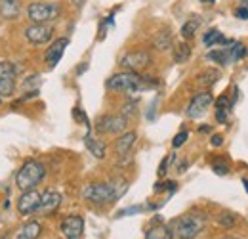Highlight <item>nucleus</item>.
I'll list each match as a JSON object with an SVG mask.
<instances>
[{"instance_id":"nucleus-1","label":"nucleus","mask_w":248,"mask_h":239,"mask_svg":"<svg viewBox=\"0 0 248 239\" xmlns=\"http://www.w3.org/2000/svg\"><path fill=\"white\" fill-rule=\"evenodd\" d=\"M128 189V182L126 180H115L111 184H103V182H95V184H88L82 191V197L93 203V205H107L113 203L117 199H121Z\"/></svg>"},{"instance_id":"nucleus-2","label":"nucleus","mask_w":248,"mask_h":239,"mask_svg":"<svg viewBox=\"0 0 248 239\" xmlns=\"http://www.w3.org/2000/svg\"><path fill=\"white\" fill-rule=\"evenodd\" d=\"M206 224V216L201 212H189L184 214L182 218H176L170 222V226L166 228L168 238H178V239H195Z\"/></svg>"},{"instance_id":"nucleus-3","label":"nucleus","mask_w":248,"mask_h":239,"mask_svg":"<svg viewBox=\"0 0 248 239\" xmlns=\"http://www.w3.org/2000/svg\"><path fill=\"white\" fill-rule=\"evenodd\" d=\"M151 86H156L155 79L141 77L136 71H123V73H117V75L107 79V88L113 90V92L134 94V92H141V90H147Z\"/></svg>"},{"instance_id":"nucleus-4","label":"nucleus","mask_w":248,"mask_h":239,"mask_svg":"<svg viewBox=\"0 0 248 239\" xmlns=\"http://www.w3.org/2000/svg\"><path fill=\"white\" fill-rule=\"evenodd\" d=\"M46 176V167L40 163V161H25L21 165V169L17 171L16 174V186L21 189V191H27V189H34L42 180Z\"/></svg>"},{"instance_id":"nucleus-5","label":"nucleus","mask_w":248,"mask_h":239,"mask_svg":"<svg viewBox=\"0 0 248 239\" xmlns=\"http://www.w3.org/2000/svg\"><path fill=\"white\" fill-rule=\"evenodd\" d=\"M62 14V6L56 2H32L27 8V17L32 23H48L58 19Z\"/></svg>"},{"instance_id":"nucleus-6","label":"nucleus","mask_w":248,"mask_h":239,"mask_svg":"<svg viewBox=\"0 0 248 239\" xmlns=\"http://www.w3.org/2000/svg\"><path fill=\"white\" fill-rule=\"evenodd\" d=\"M19 65L12 61H0V94L12 96L16 90V77L19 73Z\"/></svg>"},{"instance_id":"nucleus-7","label":"nucleus","mask_w":248,"mask_h":239,"mask_svg":"<svg viewBox=\"0 0 248 239\" xmlns=\"http://www.w3.org/2000/svg\"><path fill=\"white\" fill-rule=\"evenodd\" d=\"M212 102H214L212 92H199V94L193 96V100L189 102V105H187V109H186V115L189 119H199V117H202V115L208 111V107L212 105Z\"/></svg>"},{"instance_id":"nucleus-8","label":"nucleus","mask_w":248,"mask_h":239,"mask_svg":"<svg viewBox=\"0 0 248 239\" xmlns=\"http://www.w3.org/2000/svg\"><path fill=\"white\" fill-rule=\"evenodd\" d=\"M151 63V54L147 50H132L121 58V67L126 71H141Z\"/></svg>"},{"instance_id":"nucleus-9","label":"nucleus","mask_w":248,"mask_h":239,"mask_svg":"<svg viewBox=\"0 0 248 239\" xmlns=\"http://www.w3.org/2000/svg\"><path fill=\"white\" fill-rule=\"evenodd\" d=\"M128 124V119L124 115H105L97 120L95 130L99 134H121Z\"/></svg>"},{"instance_id":"nucleus-10","label":"nucleus","mask_w":248,"mask_h":239,"mask_svg":"<svg viewBox=\"0 0 248 239\" xmlns=\"http://www.w3.org/2000/svg\"><path fill=\"white\" fill-rule=\"evenodd\" d=\"M52 34H54V29L48 25V23H32L25 29V38L38 46V44H46L52 40Z\"/></svg>"},{"instance_id":"nucleus-11","label":"nucleus","mask_w":248,"mask_h":239,"mask_svg":"<svg viewBox=\"0 0 248 239\" xmlns=\"http://www.w3.org/2000/svg\"><path fill=\"white\" fill-rule=\"evenodd\" d=\"M60 232L65 239H80L82 238V232H84V220L82 216L78 214H73V216H67L60 224Z\"/></svg>"},{"instance_id":"nucleus-12","label":"nucleus","mask_w":248,"mask_h":239,"mask_svg":"<svg viewBox=\"0 0 248 239\" xmlns=\"http://www.w3.org/2000/svg\"><path fill=\"white\" fill-rule=\"evenodd\" d=\"M38 205H40V191H36V189L23 191L19 195V199H17V210H19L21 216H31V214H34L36 209H38Z\"/></svg>"},{"instance_id":"nucleus-13","label":"nucleus","mask_w":248,"mask_h":239,"mask_svg":"<svg viewBox=\"0 0 248 239\" xmlns=\"http://www.w3.org/2000/svg\"><path fill=\"white\" fill-rule=\"evenodd\" d=\"M60 205H62V195L54 189H46L40 193V205H38L36 212L42 216H50L52 212L60 209Z\"/></svg>"},{"instance_id":"nucleus-14","label":"nucleus","mask_w":248,"mask_h":239,"mask_svg":"<svg viewBox=\"0 0 248 239\" xmlns=\"http://www.w3.org/2000/svg\"><path fill=\"white\" fill-rule=\"evenodd\" d=\"M67 44H69V38H58V40H54L52 42V46L46 50V56H44V60L48 63V67H56L63 58V52H65V48H67Z\"/></svg>"},{"instance_id":"nucleus-15","label":"nucleus","mask_w":248,"mask_h":239,"mask_svg":"<svg viewBox=\"0 0 248 239\" xmlns=\"http://www.w3.org/2000/svg\"><path fill=\"white\" fill-rule=\"evenodd\" d=\"M21 14L19 0H0V17L2 19H17Z\"/></svg>"},{"instance_id":"nucleus-16","label":"nucleus","mask_w":248,"mask_h":239,"mask_svg":"<svg viewBox=\"0 0 248 239\" xmlns=\"http://www.w3.org/2000/svg\"><path fill=\"white\" fill-rule=\"evenodd\" d=\"M136 138H138V134L136 132H126L123 134L119 140H117V144H115V150H117V155H121V157H126L130 150L134 148V144H136Z\"/></svg>"},{"instance_id":"nucleus-17","label":"nucleus","mask_w":248,"mask_h":239,"mask_svg":"<svg viewBox=\"0 0 248 239\" xmlns=\"http://www.w3.org/2000/svg\"><path fill=\"white\" fill-rule=\"evenodd\" d=\"M40 234H42V224L36 222V220H32V222H27L25 226L19 228L16 239H38Z\"/></svg>"},{"instance_id":"nucleus-18","label":"nucleus","mask_w":248,"mask_h":239,"mask_svg":"<svg viewBox=\"0 0 248 239\" xmlns=\"http://www.w3.org/2000/svg\"><path fill=\"white\" fill-rule=\"evenodd\" d=\"M84 144H86V148L90 150L95 159H103L105 157V144L103 142H99V140H93L90 134H86V138H84Z\"/></svg>"},{"instance_id":"nucleus-19","label":"nucleus","mask_w":248,"mask_h":239,"mask_svg":"<svg viewBox=\"0 0 248 239\" xmlns=\"http://www.w3.org/2000/svg\"><path fill=\"white\" fill-rule=\"evenodd\" d=\"M202 42H204V46H217V44H225L227 40H225V36L219 33L217 29H210L206 31V34L202 36Z\"/></svg>"},{"instance_id":"nucleus-20","label":"nucleus","mask_w":248,"mask_h":239,"mask_svg":"<svg viewBox=\"0 0 248 239\" xmlns=\"http://www.w3.org/2000/svg\"><path fill=\"white\" fill-rule=\"evenodd\" d=\"M227 52H229L231 63H233V61H241L247 56V48H245V44H241V42H231V46H227Z\"/></svg>"},{"instance_id":"nucleus-21","label":"nucleus","mask_w":248,"mask_h":239,"mask_svg":"<svg viewBox=\"0 0 248 239\" xmlns=\"http://www.w3.org/2000/svg\"><path fill=\"white\" fill-rule=\"evenodd\" d=\"M189 58H191L189 44H186V42L176 44V48H174V60L178 61V63H186V61H189Z\"/></svg>"},{"instance_id":"nucleus-22","label":"nucleus","mask_w":248,"mask_h":239,"mask_svg":"<svg viewBox=\"0 0 248 239\" xmlns=\"http://www.w3.org/2000/svg\"><path fill=\"white\" fill-rule=\"evenodd\" d=\"M155 46L158 50H168L172 46V34L168 31H160L155 38Z\"/></svg>"},{"instance_id":"nucleus-23","label":"nucleus","mask_w":248,"mask_h":239,"mask_svg":"<svg viewBox=\"0 0 248 239\" xmlns=\"http://www.w3.org/2000/svg\"><path fill=\"white\" fill-rule=\"evenodd\" d=\"M199 25H201V21H199L197 17H191L189 21L184 23V27H182V36H184V38H193L197 29H199Z\"/></svg>"},{"instance_id":"nucleus-24","label":"nucleus","mask_w":248,"mask_h":239,"mask_svg":"<svg viewBox=\"0 0 248 239\" xmlns=\"http://www.w3.org/2000/svg\"><path fill=\"white\" fill-rule=\"evenodd\" d=\"M208 60L216 61V63H219V65H227V63H231V58H229L227 48H225V50H212V52H208Z\"/></svg>"},{"instance_id":"nucleus-25","label":"nucleus","mask_w":248,"mask_h":239,"mask_svg":"<svg viewBox=\"0 0 248 239\" xmlns=\"http://www.w3.org/2000/svg\"><path fill=\"white\" fill-rule=\"evenodd\" d=\"M217 224L221 226V228H233L235 224H237V218H235V214H231V212H221L219 216H217Z\"/></svg>"},{"instance_id":"nucleus-26","label":"nucleus","mask_w":248,"mask_h":239,"mask_svg":"<svg viewBox=\"0 0 248 239\" xmlns=\"http://www.w3.org/2000/svg\"><path fill=\"white\" fill-rule=\"evenodd\" d=\"M217 79H219V73H217V71H206V73H202V75L199 77V85H202V86H212Z\"/></svg>"},{"instance_id":"nucleus-27","label":"nucleus","mask_w":248,"mask_h":239,"mask_svg":"<svg viewBox=\"0 0 248 239\" xmlns=\"http://www.w3.org/2000/svg\"><path fill=\"white\" fill-rule=\"evenodd\" d=\"M145 239H170V238H168L166 228H164V226H158V228H151V230H147Z\"/></svg>"},{"instance_id":"nucleus-28","label":"nucleus","mask_w":248,"mask_h":239,"mask_svg":"<svg viewBox=\"0 0 248 239\" xmlns=\"http://www.w3.org/2000/svg\"><path fill=\"white\" fill-rule=\"evenodd\" d=\"M187 138H189V132H187V130H182V132H178V134L174 136V140H172V148H174V150L182 148V146H184V144L187 142Z\"/></svg>"},{"instance_id":"nucleus-29","label":"nucleus","mask_w":248,"mask_h":239,"mask_svg":"<svg viewBox=\"0 0 248 239\" xmlns=\"http://www.w3.org/2000/svg\"><path fill=\"white\" fill-rule=\"evenodd\" d=\"M233 107V103H231V100L223 94V96H219L216 102V109H231Z\"/></svg>"},{"instance_id":"nucleus-30","label":"nucleus","mask_w":248,"mask_h":239,"mask_svg":"<svg viewBox=\"0 0 248 239\" xmlns=\"http://www.w3.org/2000/svg\"><path fill=\"white\" fill-rule=\"evenodd\" d=\"M212 169H214V172L219 174V176H223V174H227V172H229V167H227L225 163H214V165H212Z\"/></svg>"},{"instance_id":"nucleus-31","label":"nucleus","mask_w":248,"mask_h":239,"mask_svg":"<svg viewBox=\"0 0 248 239\" xmlns=\"http://www.w3.org/2000/svg\"><path fill=\"white\" fill-rule=\"evenodd\" d=\"M162 189L176 191V182H162V184H156L155 186V191H162Z\"/></svg>"},{"instance_id":"nucleus-32","label":"nucleus","mask_w":248,"mask_h":239,"mask_svg":"<svg viewBox=\"0 0 248 239\" xmlns=\"http://www.w3.org/2000/svg\"><path fill=\"white\" fill-rule=\"evenodd\" d=\"M136 111H138L136 103H126V105H124V109H123V113H124V117H126V119H128L130 115H134Z\"/></svg>"},{"instance_id":"nucleus-33","label":"nucleus","mask_w":248,"mask_h":239,"mask_svg":"<svg viewBox=\"0 0 248 239\" xmlns=\"http://www.w3.org/2000/svg\"><path fill=\"white\" fill-rule=\"evenodd\" d=\"M141 210H145V207H130V209H124V210H121L117 216H128V214H134V212H141Z\"/></svg>"},{"instance_id":"nucleus-34","label":"nucleus","mask_w":248,"mask_h":239,"mask_svg":"<svg viewBox=\"0 0 248 239\" xmlns=\"http://www.w3.org/2000/svg\"><path fill=\"white\" fill-rule=\"evenodd\" d=\"M216 119H217V122L225 124V122H227V109H216Z\"/></svg>"},{"instance_id":"nucleus-35","label":"nucleus","mask_w":248,"mask_h":239,"mask_svg":"<svg viewBox=\"0 0 248 239\" xmlns=\"http://www.w3.org/2000/svg\"><path fill=\"white\" fill-rule=\"evenodd\" d=\"M235 16L239 17V19H248V8L247 6H241V8H237V12H235Z\"/></svg>"},{"instance_id":"nucleus-36","label":"nucleus","mask_w":248,"mask_h":239,"mask_svg":"<svg viewBox=\"0 0 248 239\" xmlns=\"http://www.w3.org/2000/svg\"><path fill=\"white\" fill-rule=\"evenodd\" d=\"M168 163H170V159H162L160 169H158V176H164V174H166V171H168Z\"/></svg>"},{"instance_id":"nucleus-37","label":"nucleus","mask_w":248,"mask_h":239,"mask_svg":"<svg viewBox=\"0 0 248 239\" xmlns=\"http://www.w3.org/2000/svg\"><path fill=\"white\" fill-rule=\"evenodd\" d=\"M38 83H40L38 75H32V77H29V79H25V81H23V85H25V86H31V85H34V86H36Z\"/></svg>"},{"instance_id":"nucleus-38","label":"nucleus","mask_w":248,"mask_h":239,"mask_svg":"<svg viewBox=\"0 0 248 239\" xmlns=\"http://www.w3.org/2000/svg\"><path fill=\"white\" fill-rule=\"evenodd\" d=\"M221 144H223V138H221L219 134H214V136H212V146H214V148H219Z\"/></svg>"},{"instance_id":"nucleus-39","label":"nucleus","mask_w":248,"mask_h":239,"mask_svg":"<svg viewBox=\"0 0 248 239\" xmlns=\"http://www.w3.org/2000/svg\"><path fill=\"white\" fill-rule=\"evenodd\" d=\"M243 184H245V189L248 191V178H243Z\"/></svg>"},{"instance_id":"nucleus-40","label":"nucleus","mask_w":248,"mask_h":239,"mask_svg":"<svg viewBox=\"0 0 248 239\" xmlns=\"http://www.w3.org/2000/svg\"><path fill=\"white\" fill-rule=\"evenodd\" d=\"M201 2H204V4H214L216 0H201Z\"/></svg>"},{"instance_id":"nucleus-41","label":"nucleus","mask_w":248,"mask_h":239,"mask_svg":"<svg viewBox=\"0 0 248 239\" xmlns=\"http://www.w3.org/2000/svg\"><path fill=\"white\" fill-rule=\"evenodd\" d=\"M73 2H75L77 6H82V2H84V0H73Z\"/></svg>"},{"instance_id":"nucleus-42","label":"nucleus","mask_w":248,"mask_h":239,"mask_svg":"<svg viewBox=\"0 0 248 239\" xmlns=\"http://www.w3.org/2000/svg\"><path fill=\"white\" fill-rule=\"evenodd\" d=\"M223 239H237V238H223Z\"/></svg>"},{"instance_id":"nucleus-43","label":"nucleus","mask_w":248,"mask_h":239,"mask_svg":"<svg viewBox=\"0 0 248 239\" xmlns=\"http://www.w3.org/2000/svg\"><path fill=\"white\" fill-rule=\"evenodd\" d=\"M0 103H2V94H0Z\"/></svg>"}]
</instances>
